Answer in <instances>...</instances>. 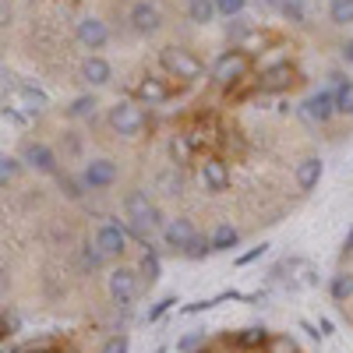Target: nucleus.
Wrapping results in <instances>:
<instances>
[{"instance_id": "nucleus-33", "label": "nucleus", "mask_w": 353, "mask_h": 353, "mask_svg": "<svg viewBox=\"0 0 353 353\" xmlns=\"http://www.w3.org/2000/svg\"><path fill=\"white\" fill-rule=\"evenodd\" d=\"M81 261L88 265V269H103V265H106L110 258H106V254H103L96 244H85V251H81Z\"/></svg>"}, {"instance_id": "nucleus-4", "label": "nucleus", "mask_w": 353, "mask_h": 353, "mask_svg": "<svg viewBox=\"0 0 353 353\" xmlns=\"http://www.w3.org/2000/svg\"><path fill=\"white\" fill-rule=\"evenodd\" d=\"M21 166L36 170V173H46V176H57L61 173V159H57V152L50 149L46 141H25L21 152H18Z\"/></svg>"}, {"instance_id": "nucleus-31", "label": "nucleus", "mask_w": 353, "mask_h": 353, "mask_svg": "<svg viewBox=\"0 0 353 353\" xmlns=\"http://www.w3.org/2000/svg\"><path fill=\"white\" fill-rule=\"evenodd\" d=\"M159 191L163 194H181V173H176V166L173 170H166V173H159Z\"/></svg>"}, {"instance_id": "nucleus-7", "label": "nucleus", "mask_w": 353, "mask_h": 353, "mask_svg": "<svg viewBox=\"0 0 353 353\" xmlns=\"http://www.w3.org/2000/svg\"><path fill=\"white\" fill-rule=\"evenodd\" d=\"M117 176H121V170H117L113 159H88L81 170V188L85 191H110L117 184Z\"/></svg>"}, {"instance_id": "nucleus-18", "label": "nucleus", "mask_w": 353, "mask_h": 353, "mask_svg": "<svg viewBox=\"0 0 353 353\" xmlns=\"http://www.w3.org/2000/svg\"><path fill=\"white\" fill-rule=\"evenodd\" d=\"M96 110H99V99H96V92L74 96V99H71V106H64V113L71 117V121H92V117H96Z\"/></svg>"}, {"instance_id": "nucleus-39", "label": "nucleus", "mask_w": 353, "mask_h": 353, "mask_svg": "<svg viewBox=\"0 0 353 353\" xmlns=\"http://www.w3.org/2000/svg\"><path fill=\"white\" fill-rule=\"evenodd\" d=\"M209 307H212V301H194V304L184 307V314H198V311H209Z\"/></svg>"}, {"instance_id": "nucleus-34", "label": "nucleus", "mask_w": 353, "mask_h": 353, "mask_svg": "<svg viewBox=\"0 0 353 353\" xmlns=\"http://www.w3.org/2000/svg\"><path fill=\"white\" fill-rule=\"evenodd\" d=\"M205 346V329H198V332H188L181 343H176V350L181 353H194V350H201Z\"/></svg>"}, {"instance_id": "nucleus-24", "label": "nucleus", "mask_w": 353, "mask_h": 353, "mask_svg": "<svg viewBox=\"0 0 353 353\" xmlns=\"http://www.w3.org/2000/svg\"><path fill=\"white\" fill-rule=\"evenodd\" d=\"M18 173H21V159H18V156H8V152H0V188H8Z\"/></svg>"}, {"instance_id": "nucleus-13", "label": "nucleus", "mask_w": 353, "mask_h": 353, "mask_svg": "<svg viewBox=\"0 0 353 353\" xmlns=\"http://www.w3.org/2000/svg\"><path fill=\"white\" fill-rule=\"evenodd\" d=\"M194 233H198V230H194V223H191L188 216L166 219V223H163V244H166L170 251H184Z\"/></svg>"}, {"instance_id": "nucleus-30", "label": "nucleus", "mask_w": 353, "mask_h": 353, "mask_svg": "<svg viewBox=\"0 0 353 353\" xmlns=\"http://www.w3.org/2000/svg\"><path fill=\"white\" fill-rule=\"evenodd\" d=\"M265 353H297V343H293V336H269Z\"/></svg>"}, {"instance_id": "nucleus-40", "label": "nucleus", "mask_w": 353, "mask_h": 353, "mask_svg": "<svg viewBox=\"0 0 353 353\" xmlns=\"http://www.w3.org/2000/svg\"><path fill=\"white\" fill-rule=\"evenodd\" d=\"M343 61H346V64H353V39H346V43H343Z\"/></svg>"}, {"instance_id": "nucleus-32", "label": "nucleus", "mask_w": 353, "mask_h": 353, "mask_svg": "<svg viewBox=\"0 0 353 353\" xmlns=\"http://www.w3.org/2000/svg\"><path fill=\"white\" fill-rule=\"evenodd\" d=\"M248 0H216V14L219 18H233V14H244Z\"/></svg>"}, {"instance_id": "nucleus-47", "label": "nucleus", "mask_w": 353, "mask_h": 353, "mask_svg": "<svg viewBox=\"0 0 353 353\" xmlns=\"http://www.w3.org/2000/svg\"><path fill=\"white\" fill-rule=\"evenodd\" d=\"M156 353H166V350H156Z\"/></svg>"}, {"instance_id": "nucleus-41", "label": "nucleus", "mask_w": 353, "mask_h": 353, "mask_svg": "<svg viewBox=\"0 0 353 353\" xmlns=\"http://www.w3.org/2000/svg\"><path fill=\"white\" fill-rule=\"evenodd\" d=\"M301 329H304V332H307V336H314V339H321V332H318V329H314V325H311V321H301Z\"/></svg>"}, {"instance_id": "nucleus-29", "label": "nucleus", "mask_w": 353, "mask_h": 353, "mask_svg": "<svg viewBox=\"0 0 353 353\" xmlns=\"http://www.w3.org/2000/svg\"><path fill=\"white\" fill-rule=\"evenodd\" d=\"M336 113H353V81H339V88H336Z\"/></svg>"}, {"instance_id": "nucleus-6", "label": "nucleus", "mask_w": 353, "mask_h": 353, "mask_svg": "<svg viewBox=\"0 0 353 353\" xmlns=\"http://www.w3.org/2000/svg\"><path fill=\"white\" fill-rule=\"evenodd\" d=\"M110 297H113V304L117 307H128L134 297H138V290H141V279H138V272L134 269H128V265H117V269L110 272Z\"/></svg>"}, {"instance_id": "nucleus-43", "label": "nucleus", "mask_w": 353, "mask_h": 353, "mask_svg": "<svg viewBox=\"0 0 353 353\" xmlns=\"http://www.w3.org/2000/svg\"><path fill=\"white\" fill-rule=\"evenodd\" d=\"M8 290V283H4V276H0V293H4Z\"/></svg>"}, {"instance_id": "nucleus-20", "label": "nucleus", "mask_w": 353, "mask_h": 353, "mask_svg": "<svg viewBox=\"0 0 353 353\" xmlns=\"http://www.w3.org/2000/svg\"><path fill=\"white\" fill-rule=\"evenodd\" d=\"M188 18H191L194 25L216 21V18H219V14H216V0H188Z\"/></svg>"}, {"instance_id": "nucleus-10", "label": "nucleus", "mask_w": 353, "mask_h": 353, "mask_svg": "<svg viewBox=\"0 0 353 353\" xmlns=\"http://www.w3.org/2000/svg\"><path fill=\"white\" fill-rule=\"evenodd\" d=\"M198 176H201L205 191H212V194H223V191L230 188V166H226V159H219V156H205V159L198 163Z\"/></svg>"}, {"instance_id": "nucleus-28", "label": "nucleus", "mask_w": 353, "mask_h": 353, "mask_svg": "<svg viewBox=\"0 0 353 353\" xmlns=\"http://www.w3.org/2000/svg\"><path fill=\"white\" fill-rule=\"evenodd\" d=\"M265 339H269V336H265V329H261V325H248V329L237 336V346L254 350V346H265Z\"/></svg>"}, {"instance_id": "nucleus-42", "label": "nucleus", "mask_w": 353, "mask_h": 353, "mask_svg": "<svg viewBox=\"0 0 353 353\" xmlns=\"http://www.w3.org/2000/svg\"><path fill=\"white\" fill-rule=\"evenodd\" d=\"M343 251H346V254H353V230L346 233V241H343Z\"/></svg>"}, {"instance_id": "nucleus-8", "label": "nucleus", "mask_w": 353, "mask_h": 353, "mask_svg": "<svg viewBox=\"0 0 353 353\" xmlns=\"http://www.w3.org/2000/svg\"><path fill=\"white\" fill-rule=\"evenodd\" d=\"M332 113H336V92L332 88H321V92H314L301 103V117L307 124H329Z\"/></svg>"}, {"instance_id": "nucleus-17", "label": "nucleus", "mask_w": 353, "mask_h": 353, "mask_svg": "<svg viewBox=\"0 0 353 353\" xmlns=\"http://www.w3.org/2000/svg\"><path fill=\"white\" fill-rule=\"evenodd\" d=\"M321 173H325V163H321L318 156L301 159L297 163V184H301V191H314L318 181H321Z\"/></svg>"}, {"instance_id": "nucleus-3", "label": "nucleus", "mask_w": 353, "mask_h": 353, "mask_svg": "<svg viewBox=\"0 0 353 353\" xmlns=\"http://www.w3.org/2000/svg\"><path fill=\"white\" fill-rule=\"evenodd\" d=\"M159 64L170 78H181V81H198L201 78V61L184 46H163Z\"/></svg>"}, {"instance_id": "nucleus-27", "label": "nucleus", "mask_w": 353, "mask_h": 353, "mask_svg": "<svg viewBox=\"0 0 353 353\" xmlns=\"http://www.w3.org/2000/svg\"><path fill=\"white\" fill-rule=\"evenodd\" d=\"M18 96H21V103H25L28 110H36V113L46 110V92H39L36 85H21V88H18Z\"/></svg>"}, {"instance_id": "nucleus-11", "label": "nucleus", "mask_w": 353, "mask_h": 353, "mask_svg": "<svg viewBox=\"0 0 353 353\" xmlns=\"http://www.w3.org/2000/svg\"><path fill=\"white\" fill-rule=\"evenodd\" d=\"M74 39H78L85 50H103V46L110 43V28H106V21H103V18L85 14V18L74 25Z\"/></svg>"}, {"instance_id": "nucleus-45", "label": "nucleus", "mask_w": 353, "mask_h": 353, "mask_svg": "<svg viewBox=\"0 0 353 353\" xmlns=\"http://www.w3.org/2000/svg\"><path fill=\"white\" fill-rule=\"evenodd\" d=\"M0 336H4V321H0Z\"/></svg>"}, {"instance_id": "nucleus-2", "label": "nucleus", "mask_w": 353, "mask_h": 353, "mask_svg": "<svg viewBox=\"0 0 353 353\" xmlns=\"http://www.w3.org/2000/svg\"><path fill=\"white\" fill-rule=\"evenodd\" d=\"M106 121H110L113 134H121V138H138V134L145 131V110H141L134 99H121V103L110 106Z\"/></svg>"}, {"instance_id": "nucleus-1", "label": "nucleus", "mask_w": 353, "mask_h": 353, "mask_svg": "<svg viewBox=\"0 0 353 353\" xmlns=\"http://www.w3.org/2000/svg\"><path fill=\"white\" fill-rule=\"evenodd\" d=\"M124 212H128V223L138 226V230H145V233L163 230V223H166L163 212H159V205L149 198V191H141V188H134V191L124 194Z\"/></svg>"}, {"instance_id": "nucleus-26", "label": "nucleus", "mask_w": 353, "mask_h": 353, "mask_svg": "<svg viewBox=\"0 0 353 353\" xmlns=\"http://www.w3.org/2000/svg\"><path fill=\"white\" fill-rule=\"evenodd\" d=\"M159 272H163V265H159V254H156V251L149 248V251H145V258H141V272H138V276H145V283L152 286V283L159 279Z\"/></svg>"}, {"instance_id": "nucleus-46", "label": "nucleus", "mask_w": 353, "mask_h": 353, "mask_svg": "<svg viewBox=\"0 0 353 353\" xmlns=\"http://www.w3.org/2000/svg\"><path fill=\"white\" fill-rule=\"evenodd\" d=\"M0 81H4V68H0Z\"/></svg>"}, {"instance_id": "nucleus-16", "label": "nucleus", "mask_w": 353, "mask_h": 353, "mask_svg": "<svg viewBox=\"0 0 353 353\" xmlns=\"http://www.w3.org/2000/svg\"><path fill=\"white\" fill-rule=\"evenodd\" d=\"M290 85H293V68L286 61L261 71V92H283V88H290Z\"/></svg>"}, {"instance_id": "nucleus-22", "label": "nucleus", "mask_w": 353, "mask_h": 353, "mask_svg": "<svg viewBox=\"0 0 353 353\" xmlns=\"http://www.w3.org/2000/svg\"><path fill=\"white\" fill-rule=\"evenodd\" d=\"M279 14L293 25H304L307 21V8H304V0H279Z\"/></svg>"}, {"instance_id": "nucleus-36", "label": "nucleus", "mask_w": 353, "mask_h": 353, "mask_svg": "<svg viewBox=\"0 0 353 353\" xmlns=\"http://www.w3.org/2000/svg\"><path fill=\"white\" fill-rule=\"evenodd\" d=\"M173 304H176V297H173V293H170V297H163V301H156V304L149 307V321H159L166 311H173Z\"/></svg>"}, {"instance_id": "nucleus-5", "label": "nucleus", "mask_w": 353, "mask_h": 353, "mask_svg": "<svg viewBox=\"0 0 353 353\" xmlns=\"http://www.w3.org/2000/svg\"><path fill=\"white\" fill-rule=\"evenodd\" d=\"M244 74H248V53L244 50H230L212 64V81L219 88H233Z\"/></svg>"}, {"instance_id": "nucleus-12", "label": "nucleus", "mask_w": 353, "mask_h": 353, "mask_svg": "<svg viewBox=\"0 0 353 353\" xmlns=\"http://www.w3.org/2000/svg\"><path fill=\"white\" fill-rule=\"evenodd\" d=\"M128 21H131V28L138 36H156L163 28V11L156 4H149V0H138V4L131 8V14H128Z\"/></svg>"}, {"instance_id": "nucleus-19", "label": "nucleus", "mask_w": 353, "mask_h": 353, "mask_svg": "<svg viewBox=\"0 0 353 353\" xmlns=\"http://www.w3.org/2000/svg\"><path fill=\"white\" fill-rule=\"evenodd\" d=\"M209 244H212V251H233L241 244V233L233 230L230 223H219L216 230H212V237H209Z\"/></svg>"}, {"instance_id": "nucleus-21", "label": "nucleus", "mask_w": 353, "mask_h": 353, "mask_svg": "<svg viewBox=\"0 0 353 353\" xmlns=\"http://www.w3.org/2000/svg\"><path fill=\"white\" fill-rule=\"evenodd\" d=\"M329 293H332L336 304H346V301L353 297V276H350V272H336L332 283H329Z\"/></svg>"}, {"instance_id": "nucleus-14", "label": "nucleus", "mask_w": 353, "mask_h": 353, "mask_svg": "<svg viewBox=\"0 0 353 353\" xmlns=\"http://www.w3.org/2000/svg\"><path fill=\"white\" fill-rule=\"evenodd\" d=\"M81 81H85L88 88H103V85H110V81H113V64L106 61V57L92 53V57H88V61L81 64Z\"/></svg>"}, {"instance_id": "nucleus-23", "label": "nucleus", "mask_w": 353, "mask_h": 353, "mask_svg": "<svg viewBox=\"0 0 353 353\" xmlns=\"http://www.w3.org/2000/svg\"><path fill=\"white\" fill-rule=\"evenodd\" d=\"M332 25H353V0H329Z\"/></svg>"}, {"instance_id": "nucleus-38", "label": "nucleus", "mask_w": 353, "mask_h": 353, "mask_svg": "<svg viewBox=\"0 0 353 353\" xmlns=\"http://www.w3.org/2000/svg\"><path fill=\"white\" fill-rule=\"evenodd\" d=\"M265 251H269V244H258V248H251L248 254H241V258H237V265H251V261H258Z\"/></svg>"}, {"instance_id": "nucleus-37", "label": "nucleus", "mask_w": 353, "mask_h": 353, "mask_svg": "<svg viewBox=\"0 0 353 353\" xmlns=\"http://www.w3.org/2000/svg\"><path fill=\"white\" fill-rule=\"evenodd\" d=\"M170 152H173V159H176V166H181V163H184V159L191 156V145H188L184 138H173V141H170Z\"/></svg>"}, {"instance_id": "nucleus-25", "label": "nucleus", "mask_w": 353, "mask_h": 353, "mask_svg": "<svg viewBox=\"0 0 353 353\" xmlns=\"http://www.w3.org/2000/svg\"><path fill=\"white\" fill-rule=\"evenodd\" d=\"M184 258H191V261H201L205 254H212V244H209V237H201V233H194V237L188 241V248L181 251Z\"/></svg>"}, {"instance_id": "nucleus-15", "label": "nucleus", "mask_w": 353, "mask_h": 353, "mask_svg": "<svg viewBox=\"0 0 353 353\" xmlns=\"http://www.w3.org/2000/svg\"><path fill=\"white\" fill-rule=\"evenodd\" d=\"M134 96H138L145 106H163V103L173 96V88H170L163 78H152V74H149V78L138 81V92H134Z\"/></svg>"}, {"instance_id": "nucleus-44", "label": "nucleus", "mask_w": 353, "mask_h": 353, "mask_svg": "<svg viewBox=\"0 0 353 353\" xmlns=\"http://www.w3.org/2000/svg\"><path fill=\"white\" fill-rule=\"evenodd\" d=\"M194 353H209V350H205V346H201V350H194Z\"/></svg>"}, {"instance_id": "nucleus-35", "label": "nucleus", "mask_w": 353, "mask_h": 353, "mask_svg": "<svg viewBox=\"0 0 353 353\" xmlns=\"http://www.w3.org/2000/svg\"><path fill=\"white\" fill-rule=\"evenodd\" d=\"M128 350H131V339L121 332V336H110V339L103 343V350H99V353H128Z\"/></svg>"}, {"instance_id": "nucleus-9", "label": "nucleus", "mask_w": 353, "mask_h": 353, "mask_svg": "<svg viewBox=\"0 0 353 353\" xmlns=\"http://www.w3.org/2000/svg\"><path fill=\"white\" fill-rule=\"evenodd\" d=\"M110 261L113 258H121L124 251H128V226L124 223H103L99 230H96V241H92Z\"/></svg>"}]
</instances>
